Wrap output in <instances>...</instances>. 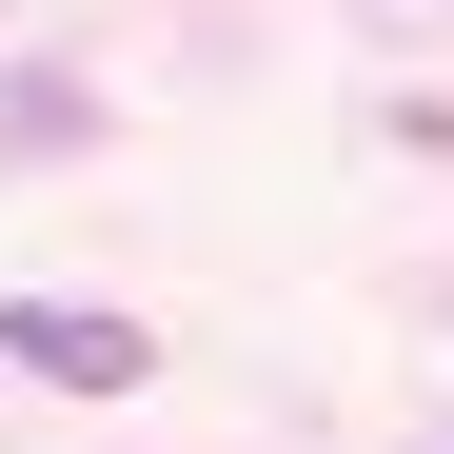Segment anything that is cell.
Masks as SVG:
<instances>
[{"label": "cell", "instance_id": "1", "mask_svg": "<svg viewBox=\"0 0 454 454\" xmlns=\"http://www.w3.org/2000/svg\"><path fill=\"white\" fill-rule=\"evenodd\" d=\"M0 356H20V375H59V395H138V356H159V336H138V317H99V296H20V317H0Z\"/></svg>", "mask_w": 454, "mask_h": 454}]
</instances>
